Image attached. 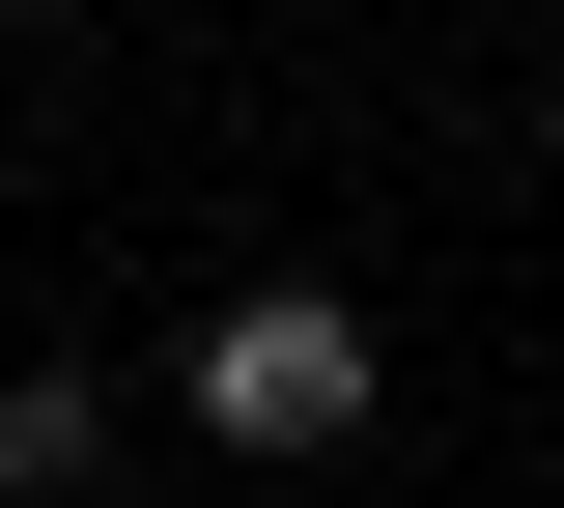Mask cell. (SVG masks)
<instances>
[{
  "instance_id": "6da1fadb",
  "label": "cell",
  "mask_w": 564,
  "mask_h": 508,
  "mask_svg": "<svg viewBox=\"0 0 564 508\" xmlns=\"http://www.w3.org/2000/svg\"><path fill=\"white\" fill-rule=\"evenodd\" d=\"M170 396H198L226 452H339V424H367V311H339V283H226L198 339H170Z\"/></svg>"
},
{
  "instance_id": "7a4b0ae2",
  "label": "cell",
  "mask_w": 564,
  "mask_h": 508,
  "mask_svg": "<svg viewBox=\"0 0 564 508\" xmlns=\"http://www.w3.org/2000/svg\"><path fill=\"white\" fill-rule=\"evenodd\" d=\"M113 480V396H85V367H0V508H85Z\"/></svg>"
}]
</instances>
